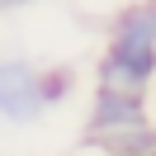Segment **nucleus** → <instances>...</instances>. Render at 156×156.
<instances>
[{"label":"nucleus","instance_id":"f257e3e1","mask_svg":"<svg viewBox=\"0 0 156 156\" xmlns=\"http://www.w3.org/2000/svg\"><path fill=\"white\" fill-rule=\"evenodd\" d=\"M156 85V0H133L109 24L104 57L95 66V90L142 95Z\"/></svg>","mask_w":156,"mask_h":156},{"label":"nucleus","instance_id":"f03ea898","mask_svg":"<svg viewBox=\"0 0 156 156\" xmlns=\"http://www.w3.org/2000/svg\"><path fill=\"white\" fill-rule=\"evenodd\" d=\"M48 114L43 99V66L24 57H0V118L5 123H38Z\"/></svg>","mask_w":156,"mask_h":156},{"label":"nucleus","instance_id":"7ed1b4c3","mask_svg":"<svg viewBox=\"0 0 156 156\" xmlns=\"http://www.w3.org/2000/svg\"><path fill=\"white\" fill-rule=\"evenodd\" d=\"M133 123H151L142 95L95 90V99H90V118H85V133H109V128H133Z\"/></svg>","mask_w":156,"mask_h":156},{"label":"nucleus","instance_id":"20e7f679","mask_svg":"<svg viewBox=\"0 0 156 156\" xmlns=\"http://www.w3.org/2000/svg\"><path fill=\"white\" fill-rule=\"evenodd\" d=\"M71 95H76V71L71 66H43V99H48V109L66 104Z\"/></svg>","mask_w":156,"mask_h":156},{"label":"nucleus","instance_id":"39448f33","mask_svg":"<svg viewBox=\"0 0 156 156\" xmlns=\"http://www.w3.org/2000/svg\"><path fill=\"white\" fill-rule=\"evenodd\" d=\"M24 5H33V0H0V10H24Z\"/></svg>","mask_w":156,"mask_h":156}]
</instances>
